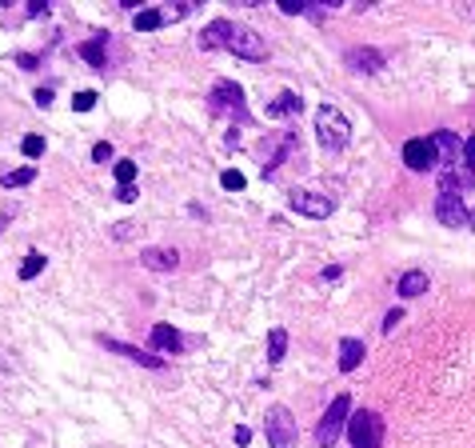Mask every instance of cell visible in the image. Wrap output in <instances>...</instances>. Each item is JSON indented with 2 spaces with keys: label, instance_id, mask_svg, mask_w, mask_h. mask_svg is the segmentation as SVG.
Listing matches in <instances>:
<instances>
[{
  "label": "cell",
  "instance_id": "cell-1",
  "mask_svg": "<svg viewBox=\"0 0 475 448\" xmlns=\"http://www.w3.org/2000/svg\"><path fill=\"white\" fill-rule=\"evenodd\" d=\"M200 49L212 52V49H224L240 56V61H268V44H263L260 32L244 29V24H232V21H212L208 29L200 32Z\"/></svg>",
  "mask_w": 475,
  "mask_h": 448
},
{
  "label": "cell",
  "instance_id": "cell-2",
  "mask_svg": "<svg viewBox=\"0 0 475 448\" xmlns=\"http://www.w3.org/2000/svg\"><path fill=\"white\" fill-rule=\"evenodd\" d=\"M315 136H320V144H324L328 153H340V148H348V141H352V124H348V116L340 108L320 104V108H315Z\"/></svg>",
  "mask_w": 475,
  "mask_h": 448
},
{
  "label": "cell",
  "instance_id": "cell-3",
  "mask_svg": "<svg viewBox=\"0 0 475 448\" xmlns=\"http://www.w3.org/2000/svg\"><path fill=\"white\" fill-rule=\"evenodd\" d=\"M348 412H352V397L348 392H340V397L328 404V412L320 417V424H315V444L320 448H335V440H340V432L348 428Z\"/></svg>",
  "mask_w": 475,
  "mask_h": 448
},
{
  "label": "cell",
  "instance_id": "cell-4",
  "mask_svg": "<svg viewBox=\"0 0 475 448\" xmlns=\"http://www.w3.org/2000/svg\"><path fill=\"white\" fill-rule=\"evenodd\" d=\"M348 440L352 448H384V417L380 412H355L348 420Z\"/></svg>",
  "mask_w": 475,
  "mask_h": 448
},
{
  "label": "cell",
  "instance_id": "cell-5",
  "mask_svg": "<svg viewBox=\"0 0 475 448\" xmlns=\"http://www.w3.org/2000/svg\"><path fill=\"white\" fill-rule=\"evenodd\" d=\"M263 428H268V444H272V448H296L300 428H296V417H292V412H288L283 404H272V408H268Z\"/></svg>",
  "mask_w": 475,
  "mask_h": 448
},
{
  "label": "cell",
  "instance_id": "cell-6",
  "mask_svg": "<svg viewBox=\"0 0 475 448\" xmlns=\"http://www.w3.org/2000/svg\"><path fill=\"white\" fill-rule=\"evenodd\" d=\"M208 108L212 112H232V116H248V101H244V88L232 81H216L212 96H208Z\"/></svg>",
  "mask_w": 475,
  "mask_h": 448
},
{
  "label": "cell",
  "instance_id": "cell-7",
  "mask_svg": "<svg viewBox=\"0 0 475 448\" xmlns=\"http://www.w3.org/2000/svg\"><path fill=\"white\" fill-rule=\"evenodd\" d=\"M288 204H292L300 216H312V220H324V216H332V196H324V193L292 188V193H288Z\"/></svg>",
  "mask_w": 475,
  "mask_h": 448
},
{
  "label": "cell",
  "instance_id": "cell-8",
  "mask_svg": "<svg viewBox=\"0 0 475 448\" xmlns=\"http://www.w3.org/2000/svg\"><path fill=\"white\" fill-rule=\"evenodd\" d=\"M435 220L447 224V228H467L471 213H467V204L459 200V193H439L435 196Z\"/></svg>",
  "mask_w": 475,
  "mask_h": 448
},
{
  "label": "cell",
  "instance_id": "cell-9",
  "mask_svg": "<svg viewBox=\"0 0 475 448\" xmlns=\"http://www.w3.org/2000/svg\"><path fill=\"white\" fill-rule=\"evenodd\" d=\"M435 161H439V153H435L432 136H412L404 144V164L412 173H427V168H435Z\"/></svg>",
  "mask_w": 475,
  "mask_h": 448
},
{
  "label": "cell",
  "instance_id": "cell-10",
  "mask_svg": "<svg viewBox=\"0 0 475 448\" xmlns=\"http://www.w3.org/2000/svg\"><path fill=\"white\" fill-rule=\"evenodd\" d=\"M344 64L352 72H367V76H372V72L384 68V52H380V49H348L344 52Z\"/></svg>",
  "mask_w": 475,
  "mask_h": 448
},
{
  "label": "cell",
  "instance_id": "cell-11",
  "mask_svg": "<svg viewBox=\"0 0 475 448\" xmlns=\"http://www.w3.org/2000/svg\"><path fill=\"white\" fill-rule=\"evenodd\" d=\"M140 265L152 268V273H172V268L180 265V253H176V248H164V245H152L140 253Z\"/></svg>",
  "mask_w": 475,
  "mask_h": 448
},
{
  "label": "cell",
  "instance_id": "cell-12",
  "mask_svg": "<svg viewBox=\"0 0 475 448\" xmlns=\"http://www.w3.org/2000/svg\"><path fill=\"white\" fill-rule=\"evenodd\" d=\"M104 348H108V352H120V357L136 360V365H144V368H164V357H152V352H140L136 345H124V340H108V336H104Z\"/></svg>",
  "mask_w": 475,
  "mask_h": 448
},
{
  "label": "cell",
  "instance_id": "cell-13",
  "mask_svg": "<svg viewBox=\"0 0 475 448\" xmlns=\"http://www.w3.org/2000/svg\"><path fill=\"white\" fill-rule=\"evenodd\" d=\"M475 184V168L464 161V168L455 164V168H447L444 176H439V193H459V188H471Z\"/></svg>",
  "mask_w": 475,
  "mask_h": 448
},
{
  "label": "cell",
  "instance_id": "cell-14",
  "mask_svg": "<svg viewBox=\"0 0 475 448\" xmlns=\"http://www.w3.org/2000/svg\"><path fill=\"white\" fill-rule=\"evenodd\" d=\"M364 340H355V336H344L340 340V372H355V368L364 365Z\"/></svg>",
  "mask_w": 475,
  "mask_h": 448
},
{
  "label": "cell",
  "instance_id": "cell-15",
  "mask_svg": "<svg viewBox=\"0 0 475 448\" xmlns=\"http://www.w3.org/2000/svg\"><path fill=\"white\" fill-rule=\"evenodd\" d=\"M432 144H435V153H439V161H447L451 168L459 164V136H455L451 128H439V133L432 136Z\"/></svg>",
  "mask_w": 475,
  "mask_h": 448
},
{
  "label": "cell",
  "instance_id": "cell-16",
  "mask_svg": "<svg viewBox=\"0 0 475 448\" xmlns=\"http://www.w3.org/2000/svg\"><path fill=\"white\" fill-rule=\"evenodd\" d=\"M300 108H303L300 92H280L276 101H268V116H272V121H280V116H296Z\"/></svg>",
  "mask_w": 475,
  "mask_h": 448
},
{
  "label": "cell",
  "instance_id": "cell-17",
  "mask_svg": "<svg viewBox=\"0 0 475 448\" xmlns=\"http://www.w3.org/2000/svg\"><path fill=\"white\" fill-rule=\"evenodd\" d=\"M395 288H400V296H407V300H412V296H424L427 292V273L424 268H407Z\"/></svg>",
  "mask_w": 475,
  "mask_h": 448
},
{
  "label": "cell",
  "instance_id": "cell-18",
  "mask_svg": "<svg viewBox=\"0 0 475 448\" xmlns=\"http://www.w3.org/2000/svg\"><path fill=\"white\" fill-rule=\"evenodd\" d=\"M184 345V336L176 332L172 325H156L152 328V348H160V352H180Z\"/></svg>",
  "mask_w": 475,
  "mask_h": 448
},
{
  "label": "cell",
  "instance_id": "cell-19",
  "mask_svg": "<svg viewBox=\"0 0 475 448\" xmlns=\"http://www.w3.org/2000/svg\"><path fill=\"white\" fill-rule=\"evenodd\" d=\"M104 44H108V32H96V36H92V41H84L76 52H80L92 68H104V64H108V61H104Z\"/></svg>",
  "mask_w": 475,
  "mask_h": 448
},
{
  "label": "cell",
  "instance_id": "cell-20",
  "mask_svg": "<svg viewBox=\"0 0 475 448\" xmlns=\"http://www.w3.org/2000/svg\"><path fill=\"white\" fill-rule=\"evenodd\" d=\"M296 148H300V141H296V133H288V136H283V144L276 148V156H272V161H263V176H272L276 168H280V164L288 161V153H296Z\"/></svg>",
  "mask_w": 475,
  "mask_h": 448
},
{
  "label": "cell",
  "instance_id": "cell-21",
  "mask_svg": "<svg viewBox=\"0 0 475 448\" xmlns=\"http://www.w3.org/2000/svg\"><path fill=\"white\" fill-rule=\"evenodd\" d=\"M36 180V168H32V164H24V168H9V173L0 176V184H4V188H24V184H32Z\"/></svg>",
  "mask_w": 475,
  "mask_h": 448
},
{
  "label": "cell",
  "instance_id": "cell-22",
  "mask_svg": "<svg viewBox=\"0 0 475 448\" xmlns=\"http://www.w3.org/2000/svg\"><path fill=\"white\" fill-rule=\"evenodd\" d=\"M283 352H288V332H283V328H272V332H268V365H280Z\"/></svg>",
  "mask_w": 475,
  "mask_h": 448
},
{
  "label": "cell",
  "instance_id": "cell-23",
  "mask_svg": "<svg viewBox=\"0 0 475 448\" xmlns=\"http://www.w3.org/2000/svg\"><path fill=\"white\" fill-rule=\"evenodd\" d=\"M160 24H168L164 21V9H140L136 12V32H156Z\"/></svg>",
  "mask_w": 475,
  "mask_h": 448
},
{
  "label": "cell",
  "instance_id": "cell-24",
  "mask_svg": "<svg viewBox=\"0 0 475 448\" xmlns=\"http://www.w3.org/2000/svg\"><path fill=\"white\" fill-rule=\"evenodd\" d=\"M41 273H44V253H28L21 265V280H36Z\"/></svg>",
  "mask_w": 475,
  "mask_h": 448
},
{
  "label": "cell",
  "instance_id": "cell-25",
  "mask_svg": "<svg viewBox=\"0 0 475 448\" xmlns=\"http://www.w3.org/2000/svg\"><path fill=\"white\" fill-rule=\"evenodd\" d=\"M220 184L228 188V193H240L248 180H244V173H236V168H224V173H220Z\"/></svg>",
  "mask_w": 475,
  "mask_h": 448
},
{
  "label": "cell",
  "instance_id": "cell-26",
  "mask_svg": "<svg viewBox=\"0 0 475 448\" xmlns=\"http://www.w3.org/2000/svg\"><path fill=\"white\" fill-rule=\"evenodd\" d=\"M21 153L28 156V161H36V156L44 153V136H24V141H21Z\"/></svg>",
  "mask_w": 475,
  "mask_h": 448
},
{
  "label": "cell",
  "instance_id": "cell-27",
  "mask_svg": "<svg viewBox=\"0 0 475 448\" xmlns=\"http://www.w3.org/2000/svg\"><path fill=\"white\" fill-rule=\"evenodd\" d=\"M116 180H120V184L136 180V161H120V164H116Z\"/></svg>",
  "mask_w": 475,
  "mask_h": 448
},
{
  "label": "cell",
  "instance_id": "cell-28",
  "mask_svg": "<svg viewBox=\"0 0 475 448\" xmlns=\"http://www.w3.org/2000/svg\"><path fill=\"white\" fill-rule=\"evenodd\" d=\"M92 104H96V92H76V96H72V108L76 112H88Z\"/></svg>",
  "mask_w": 475,
  "mask_h": 448
},
{
  "label": "cell",
  "instance_id": "cell-29",
  "mask_svg": "<svg viewBox=\"0 0 475 448\" xmlns=\"http://www.w3.org/2000/svg\"><path fill=\"white\" fill-rule=\"evenodd\" d=\"M92 161H100V164H108V161H112V144H108V141H100V144H92Z\"/></svg>",
  "mask_w": 475,
  "mask_h": 448
},
{
  "label": "cell",
  "instance_id": "cell-30",
  "mask_svg": "<svg viewBox=\"0 0 475 448\" xmlns=\"http://www.w3.org/2000/svg\"><path fill=\"white\" fill-rule=\"evenodd\" d=\"M136 196H140V188H136V184H120V188H116V200H124V204H132Z\"/></svg>",
  "mask_w": 475,
  "mask_h": 448
},
{
  "label": "cell",
  "instance_id": "cell-31",
  "mask_svg": "<svg viewBox=\"0 0 475 448\" xmlns=\"http://www.w3.org/2000/svg\"><path fill=\"white\" fill-rule=\"evenodd\" d=\"M16 64H21V68H41V56H36V52H21V56H16Z\"/></svg>",
  "mask_w": 475,
  "mask_h": 448
},
{
  "label": "cell",
  "instance_id": "cell-32",
  "mask_svg": "<svg viewBox=\"0 0 475 448\" xmlns=\"http://www.w3.org/2000/svg\"><path fill=\"white\" fill-rule=\"evenodd\" d=\"M400 320H404V312H400V308H392V312L384 316V325H380V328H384V332H395V325H400Z\"/></svg>",
  "mask_w": 475,
  "mask_h": 448
},
{
  "label": "cell",
  "instance_id": "cell-33",
  "mask_svg": "<svg viewBox=\"0 0 475 448\" xmlns=\"http://www.w3.org/2000/svg\"><path fill=\"white\" fill-rule=\"evenodd\" d=\"M303 9H308L303 0H300V4H296V0H283V4H280V12H288V16H303Z\"/></svg>",
  "mask_w": 475,
  "mask_h": 448
},
{
  "label": "cell",
  "instance_id": "cell-34",
  "mask_svg": "<svg viewBox=\"0 0 475 448\" xmlns=\"http://www.w3.org/2000/svg\"><path fill=\"white\" fill-rule=\"evenodd\" d=\"M464 161L475 168V136H467V141H464Z\"/></svg>",
  "mask_w": 475,
  "mask_h": 448
},
{
  "label": "cell",
  "instance_id": "cell-35",
  "mask_svg": "<svg viewBox=\"0 0 475 448\" xmlns=\"http://www.w3.org/2000/svg\"><path fill=\"white\" fill-rule=\"evenodd\" d=\"M32 96H36V104H41V108H48V104H52V88H36Z\"/></svg>",
  "mask_w": 475,
  "mask_h": 448
},
{
  "label": "cell",
  "instance_id": "cell-36",
  "mask_svg": "<svg viewBox=\"0 0 475 448\" xmlns=\"http://www.w3.org/2000/svg\"><path fill=\"white\" fill-rule=\"evenodd\" d=\"M28 16H48V4H44V0H32V4H28Z\"/></svg>",
  "mask_w": 475,
  "mask_h": 448
},
{
  "label": "cell",
  "instance_id": "cell-37",
  "mask_svg": "<svg viewBox=\"0 0 475 448\" xmlns=\"http://www.w3.org/2000/svg\"><path fill=\"white\" fill-rule=\"evenodd\" d=\"M128 236H132V220H120L116 224V240H128Z\"/></svg>",
  "mask_w": 475,
  "mask_h": 448
},
{
  "label": "cell",
  "instance_id": "cell-38",
  "mask_svg": "<svg viewBox=\"0 0 475 448\" xmlns=\"http://www.w3.org/2000/svg\"><path fill=\"white\" fill-rule=\"evenodd\" d=\"M320 276H324V280H340V276H344V268H340V265H332V268H324Z\"/></svg>",
  "mask_w": 475,
  "mask_h": 448
},
{
  "label": "cell",
  "instance_id": "cell-39",
  "mask_svg": "<svg viewBox=\"0 0 475 448\" xmlns=\"http://www.w3.org/2000/svg\"><path fill=\"white\" fill-rule=\"evenodd\" d=\"M248 440H252V428H236V444H248Z\"/></svg>",
  "mask_w": 475,
  "mask_h": 448
}]
</instances>
